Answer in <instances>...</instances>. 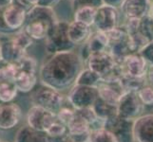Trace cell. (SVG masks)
<instances>
[{
	"mask_svg": "<svg viewBox=\"0 0 153 142\" xmlns=\"http://www.w3.org/2000/svg\"><path fill=\"white\" fill-rule=\"evenodd\" d=\"M30 101L33 105L50 110L56 114L64 106L65 96L57 89L42 85L33 92Z\"/></svg>",
	"mask_w": 153,
	"mask_h": 142,
	"instance_id": "277c9868",
	"label": "cell"
},
{
	"mask_svg": "<svg viewBox=\"0 0 153 142\" xmlns=\"http://www.w3.org/2000/svg\"><path fill=\"white\" fill-rule=\"evenodd\" d=\"M150 0H125L121 12L126 19H141L149 14Z\"/></svg>",
	"mask_w": 153,
	"mask_h": 142,
	"instance_id": "e0dca14e",
	"label": "cell"
},
{
	"mask_svg": "<svg viewBox=\"0 0 153 142\" xmlns=\"http://www.w3.org/2000/svg\"><path fill=\"white\" fill-rule=\"evenodd\" d=\"M37 83V75L35 72L18 70L14 78V85L17 90L22 93L33 91Z\"/></svg>",
	"mask_w": 153,
	"mask_h": 142,
	"instance_id": "44dd1931",
	"label": "cell"
},
{
	"mask_svg": "<svg viewBox=\"0 0 153 142\" xmlns=\"http://www.w3.org/2000/svg\"><path fill=\"white\" fill-rule=\"evenodd\" d=\"M36 2H37V6L53 8L59 2V0H36Z\"/></svg>",
	"mask_w": 153,
	"mask_h": 142,
	"instance_id": "60d3db41",
	"label": "cell"
},
{
	"mask_svg": "<svg viewBox=\"0 0 153 142\" xmlns=\"http://www.w3.org/2000/svg\"><path fill=\"white\" fill-rule=\"evenodd\" d=\"M68 22L58 20L49 30V33L45 40L46 49L50 55L57 52L73 50L74 49V46L68 39Z\"/></svg>",
	"mask_w": 153,
	"mask_h": 142,
	"instance_id": "3957f363",
	"label": "cell"
},
{
	"mask_svg": "<svg viewBox=\"0 0 153 142\" xmlns=\"http://www.w3.org/2000/svg\"><path fill=\"white\" fill-rule=\"evenodd\" d=\"M120 82L125 91L138 92L140 88H142L145 85H146L147 80H146V77L135 78V77H130L128 75L123 74L122 77L120 78Z\"/></svg>",
	"mask_w": 153,
	"mask_h": 142,
	"instance_id": "484cf974",
	"label": "cell"
},
{
	"mask_svg": "<svg viewBox=\"0 0 153 142\" xmlns=\"http://www.w3.org/2000/svg\"><path fill=\"white\" fill-rule=\"evenodd\" d=\"M74 115H75V110L72 107L68 108L67 106H63L59 111L56 113V118L58 121H60L61 123L68 126V124L71 121L73 118H74Z\"/></svg>",
	"mask_w": 153,
	"mask_h": 142,
	"instance_id": "836d02e7",
	"label": "cell"
},
{
	"mask_svg": "<svg viewBox=\"0 0 153 142\" xmlns=\"http://www.w3.org/2000/svg\"><path fill=\"white\" fill-rule=\"evenodd\" d=\"M56 120L57 118L55 113L40 106L33 105L28 111V126L40 133L45 134Z\"/></svg>",
	"mask_w": 153,
	"mask_h": 142,
	"instance_id": "9c48e42d",
	"label": "cell"
},
{
	"mask_svg": "<svg viewBox=\"0 0 153 142\" xmlns=\"http://www.w3.org/2000/svg\"><path fill=\"white\" fill-rule=\"evenodd\" d=\"M68 133V128L65 124L61 123L60 121H56L52 124L51 127L48 129V131L45 133L47 136H51V138H55V136H60Z\"/></svg>",
	"mask_w": 153,
	"mask_h": 142,
	"instance_id": "e575fe53",
	"label": "cell"
},
{
	"mask_svg": "<svg viewBox=\"0 0 153 142\" xmlns=\"http://www.w3.org/2000/svg\"><path fill=\"white\" fill-rule=\"evenodd\" d=\"M149 14L153 17V2H151V6H150V10H149Z\"/></svg>",
	"mask_w": 153,
	"mask_h": 142,
	"instance_id": "ee69618b",
	"label": "cell"
},
{
	"mask_svg": "<svg viewBox=\"0 0 153 142\" xmlns=\"http://www.w3.org/2000/svg\"><path fill=\"white\" fill-rule=\"evenodd\" d=\"M97 98V87L79 85H73L68 95V101L74 110L92 107Z\"/></svg>",
	"mask_w": 153,
	"mask_h": 142,
	"instance_id": "8992f818",
	"label": "cell"
},
{
	"mask_svg": "<svg viewBox=\"0 0 153 142\" xmlns=\"http://www.w3.org/2000/svg\"><path fill=\"white\" fill-rule=\"evenodd\" d=\"M123 74L135 78L146 77L149 64L140 53H131L126 56L121 63Z\"/></svg>",
	"mask_w": 153,
	"mask_h": 142,
	"instance_id": "8fae6325",
	"label": "cell"
},
{
	"mask_svg": "<svg viewBox=\"0 0 153 142\" xmlns=\"http://www.w3.org/2000/svg\"><path fill=\"white\" fill-rule=\"evenodd\" d=\"M13 0H0V8H6L10 6V4H13Z\"/></svg>",
	"mask_w": 153,
	"mask_h": 142,
	"instance_id": "7bdbcfd3",
	"label": "cell"
},
{
	"mask_svg": "<svg viewBox=\"0 0 153 142\" xmlns=\"http://www.w3.org/2000/svg\"><path fill=\"white\" fill-rule=\"evenodd\" d=\"M86 63L87 67L97 73L102 79L108 76L117 65L114 57L108 50L89 55Z\"/></svg>",
	"mask_w": 153,
	"mask_h": 142,
	"instance_id": "30bf717a",
	"label": "cell"
},
{
	"mask_svg": "<svg viewBox=\"0 0 153 142\" xmlns=\"http://www.w3.org/2000/svg\"><path fill=\"white\" fill-rule=\"evenodd\" d=\"M21 114V108L16 103H0V129L10 130L15 127L20 121Z\"/></svg>",
	"mask_w": 153,
	"mask_h": 142,
	"instance_id": "2e32d148",
	"label": "cell"
},
{
	"mask_svg": "<svg viewBox=\"0 0 153 142\" xmlns=\"http://www.w3.org/2000/svg\"><path fill=\"white\" fill-rule=\"evenodd\" d=\"M92 109L96 117L103 120H107L114 116H117V106L105 102L99 97L92 105Z\"/></svg>",
	"mask_w": 153,
	"mask_h": 142,
	"instance_id": "7402d4cb",
	"label": "cell"
},
{
	"mask_svg": "<svg viewBox=\"0 0 153 142\" xmlns=\"http://www.w3.org/2000/svg\"><path fill=\"white\" fill-rule=\"evenodd\" d=\"M71 1H73V0H71Z\"/></svg>",
	"mask_w": 153,
	"mask_h": 142,
	"instance_id": "bcb514c9",
	"label": "cell"
},
{
	"mask_svg": "<svg viewBox=\"0 0 153 142\" xmlns=\"http://www.w3.org/2000/svg\"><path fill=\"white\" fill-rule=\"evenodd\" d=\"M96 10L97 9L92 7H79L73 10V21L83 23L88 27H92Z\"/></svg>",
	"mask_w": 153,
	"mask_h": 142,
	"instance_id": "d4e9b609",
	"label": "cell"
},
{
	"mask_svg": "<svg viewBox=\"0 0 153 142\" xmlns=\"http://www.w3.org/2000/svg\"><path fill=\"white\" fill-rule=\"evenodd\" d=\"M12 34H13V32L7 27L3 18V8H0V35L9 36Z\"/></svg>",
	"mask_w": 153,
	"mask_h": 142,
	"instance_id": "f35d334b",
	"label": "cell"
},
{
	"mask_svg": "<svg viewBox=\"0 0 153 142\" xmlns=\"http://www.w3.org/2000/svg\"><path fill=\"white\" fill-rule=\"evenodd\" d=\"M145 105L135 91H125L117 103V115L120 118L135 120L143 115Z\"/></svg>",
	"mask_w": 153,
	"mask_h": 142,
	"instance_id": "5b68a950",
	"label": "cell"
},
{
	"mask_svg": "<svg viewBox=\"0 0 153 142\" xmlns=\"http://www.w3.org/2000/svg\"><path fill=\"white\" fill-rule=\"evenodd\" d=\"M102 81V78L100 77L97 73L93 72L88 67H84L78 74L74 85H85V86H92L97 87L100 82Z\"/></svg>",
	"mask_w": 153,
	"mask_h": 142,
	"instance_id": "cb8c5ba5",
	"label": "cell"
},
{
	"mask_svg": "<svg viewBox=\"0 0 153 142\" xmlns=\"http://www.w3.org/2000/svg\"><path fill=\"white\" fill-rule=\"evenodd\" d=\"M17 71V66L15 64L0 59V82H14Z\"/></svg>",
	"mask_w": 153,
	"mask_h": 142,
	"instance_id": "83f0119b",
	"label": "cell"
},
{
	"mask_svg": "<svg viewBox=\"0 0 153 142\" xmlns=\"http://www.w3.org/2000/svg\"><path fill=\"white\" fill-rule=\"evenodd\" d=\"M139 53L146 60L149 65H153V40L149 42L140 50Z\"/></svg>",
	"mask_w": 153,
	"mask_h": 142,
	"instance_id": "8d00e7d4",
	"label": "cell"
},
{
	"mask_svg": "<svg viewBox=\"0 0 153 142\" xmlns=\"http://www.w3.org/2000/svg\"><path fill=\"white\" fill-rule=\"evenodd\" d=\"M103 5L102 0H73L72 8L75 10L79 7H92L98 9Z\"/></svg>",
	"mask_w": 153,
	"mask_h": 142,
	"instance_id": "d590c367",
	"label": "cell"
},
{
	"mask_svg": "<svg viewBox=\"0 0 153 142\" xmlns=\"http://www.w3.org/2000/svg\"><path fill=\"white\" fill-rule=\"evenodd\" d=\"M15 65L17 66V70H23V71L36 73V61L33 57L26 55Z\"/></svg>",
	"mask_w": 153,
	"mask_h": 142,
	"instance_id": "d6a6232c",
	"label": "cell"
},
{
	"mask_svg": "<svg viewBox=\"0 0 153 142\" xmlns=\"http://www.w3.org/2000/svg\"><path fill=\"white\" fill-rule=\"evenodd\" d=\"M15 142H48V140L45 134L37 132L27 125L17 132Z\"/></svg>",
	"mask_w": 153,
	"mask_h": 142,
	"instance_id": "603a6c76",
	"label": "cell"
},
{
	"mask_svg": "<svg viewBox=\"0 0 153 142\" xmlns=\"http://www.w3.org/2000/svg\"><path fill=\"white\" fill-rule=\"evenodd\" d=\"M120 22V10L102 5L96 10L93 27L96 31L108 33L119 27Z\"/></svg>",
	"mask_w": 153,
	"mask_h": 142,
	"instance_id": "ba28073f",
	"label": "cell"
},
{
	"mask_svg": "<svg viewBox=\"0 0 153 142\" xmlns=\"http://www.w3.org/2000/svg\"><path fill=\"white\" fill-rule=\"evenodd\" d=\"M3 18L7 27L14 33L23 29L27 18V13L16 5L10 4L3 9Z\"/></svg>",
	"mask_w": 153,
	"mask_h": 142,
	"instance_id": "ac0fdd59",
	"label": "cell"
},
{
	"mask_svg": "<svg viewBox=\"0 0 153 142\" xmlns=\"http://www.w3.org/2000/svg\"><path fill=\"white\" fill-rule=\"evenodd\" d=\"M137 94L145 106H153V85L147 82L139 89Z\"/></svg>",
	"mask_w": 153,
	"mask_h": 142,
	"instance_id": "1f68e13d",
	"label": "cell"
},
{
	"mask_svg": "<svg viewBox=\"0 0 153 142\" xmlns=\"http://www.w3.org/2000/svg\"><path fill=\"white\" fill-rule=\"evenodd\" d=\"M133 124L134 120L120 118L117 115L105 120L104 128L114 135L117 142H134Z\"/></svg>",
	"mask_w": 153,
	"mask_h": 142,
	"instance_id": "52a82bcc",
	"label": "cell"
},
{
	"mask_svg": "<svg viewBox=\"0 0 153 142\" xmlns=\"http://www.w3.org/2000/svg\"><path fill=\"white\" fill-rule=\"evenodd\" d=\"M146 80L149 85H153V65H149L146 73Z\"/></svg>",
	"mask_w": 153,
	"mask_h": 142,
	"instance_id": "b9f144b4",
	"label": "cell"
},
{
	"mask_svg": "<svg viewBox=\"0 0 153 142\" xmlns=\"http://www.w3.org/2000/svg\"><path fill=\"white\" fill-rule=\"evenodd\" d=\"M134 142H153V114L142 115L134 120Z\"/></svg>",
	"mask_w": 153,
	"mask_h": 142,
	"instance_id": "4fadbf2b",
	"label": "cell"
},
{
	"mask_svg": "<svg viewBox=\"0 0 153 142\" xmlns=\"http://www.w3.org/2000/svg\"><path fill=\"white\" fill-rule=\"evenodd\" d=\"M13 4L16 5L19 8L24 10L27 13L31 9H33L35 6H37L36 0H13Z\"/></svg>",
	"mask_w": 153,
	"mask_h": 142,
	"instance_id": "74e56055",
	"label": "cell"
},
{
	"mask_svg": "<svg viewBox=\"0 0 153 142\" xmlns=\"http://www.w3.org/2000/svg\"><path fill=\"white\" fill-rule=\"evenodd\" d=\"M150 1H151V2H153V0H150Z\"/></svg>",
	"mask_w": 153,
	"mask_h": 142,
	"instance_id": "f6af8a7d",
	"label": "cell"
},
{
	"mask_svg": "<svg viewBox=\"0 0 153 142\" xmlns=\"http://www.w3.org/2000/svg\"><path fill=\"white\" fill-rule=\"evenodd\" d=\"M0 142H1V141H0Z\"/></svg>",
	"mask_w": 153,
	"mask_h": 142,
	"instance_id": "c3c4849f",
	"label": "cell"
},
{
	"mask_svg": "<svg viewBox=\"0 0 153 142\" xmlns=\"http://www.w3.org/2000/svg\"><path fill=\"white\" fill-rule=\"evenodd\" d=\"M138 32L147 42L153 40V17L150 14H147L140 19Z\"/></svg>",
	"mask_w": 153,
	"mask_h": 142,
	"instance_id": "f1b7e54d",
	"label": "cell"
},
{
	"mask_svg": "<svg viewBox=\"0 0 153 142\" xmlns=\"http://www.w3.org/2000/svg\"><path fill=\"white\" fill-rule=\"evenodd\" d=\"M88 142H117L114 135L105 128L91 131Z\"/></svg>",
	"mask_w": 153,
	"mask_h": 142,
	"instance_id": "f546056e",
	"label": "cell"
},
{
	"mask_svg": "<svg viewBox=\"0 0 153 142\" xmlns=\"http://www.w3.org/2000/svg\"><path fill=\"white\" fill-rule=\"evenodd\" d=\"M91 27H88V26L80 22H76V21H72V22L68 23V36L71 44L74 46L85 44L91 37Z\"/></svg>",
	"mask_w": 153,
	"mask_h": 142,
	"instance_id": "ffe728a7",
	"label": "cell"
},
{
	"mask_svg": "<svg viewBox=\"0 0 153 142\" xmlns=\"http://www.w3.org/2000/svg\"><path fill=\"white\" fill-rule=\"evenodd\" d=\"M58 21L53 8L35 6L27 13L23 30L33 40L46 39L49 30Z\"/></svg>",
	"mask_w": 153,
	"mask_h": 142,
	"instance_id": "7a4b0ae2",
	"label": "cell"
},
{
	"mask_svg": "<svg viewBox=\"0 0 153 142\" xmlns=\"http://www.w3.org/2000/svg\"><path fill=\"white\" fill-rule=\"evenodd\" d=\"M18 90L14 82H0V103L12 102L16 98Z\"/></svg>",
	"mask_w": 153,
	"mask_h": 142,
	"instance_id": "4316f807",
	"label": "cell"
},
{
	"mask_svg": "<svg viewBox=\"0 0 153 142\" xmlns=\"http://www.w3.org/2000/svg\"><path fill=\"white\" fill-rule=\"evenodd\" d=\"M109 39L107 33L100 32V31H92L91 37L84 44L82 49V53L79 54L83 62L85 63L89 55L98 53V52L105 51L108 49Z\"/></svg>",
	"mask_w": 153,
	"mask_h": 142,
	"instance_id": "7c38bea8",
	"label": "cell"
},
{
	"mask_svg": "<svg viewBox=\"0 0 153 142\" xmlns=\"http://www.w3.org/2000/svg\"><path fill=\"white\" fill-rule=\"evenodd\" d=\"M83 68L84 62L76 52H57L45 60L40 68L39 78L42 85L61 91L74 85Z\"/></svg>",
	"mask_w": 153,
	"mask_h": 142,
	"instance_id": "6da1fadb",
	"label": "cell"
},
{
	"mask_svg": "<svg viewBox=\"0 0 153 142\" xmlns=\"http://www.w3.org/2000/svg\"><path fill=\"white\" fill-rule=\"evenodd\" d=\"M71 142H72V141H71Z\"/></svg>",
	"mask_w": 153,
	"mask_h": 142,
	"instance_id": "7dc6e473",
	"label": "cell"
},
{
	"mask_svg": "<svg viewBox=\"0 0 153 142\" xmlns=\"http://www.w3.org/2000/svg\"><path fill=\"white\" fill-rule=\"evenodd\" d=\"M102 2L103 5H107V6L120 10L123 3L125 2V0H102Z\"/></svg>",
	"mask_w": 153,
	"mask_h": 142,
	"instance_id": "ab89813d",
	"label": "cell"
},
{
	"mask_svg": "<svg viewBox=\"0 0 153 142\" xmlns=\"http://www.w3.org/2000/svg\"><path fill=\"white\" fill-rule=\"evenodd\" d=\"M98 97L109 104L116 105L120 97L125 92L124 88L119 81H104L102 80L97 86Z\"/></svg>",
	"mask_w": 153,
	"mask_h": 142,
	"instance_id": "9a60e30c",
	"label": "cell"
},
{
	"mask_svg": "<svg viewBox=\"0 0 153 142\" xmlns=\"http://www.w3.org/2000/svg\"><path fill=\"white\" fill-rule=\"evenodd\" d=\"M26 52L27 51L15 44L10 35L0 37V59L16 64L24 56L27 55Z\"/></svg>",
	"mask_w": 153,
	"mask_h": 142,
	"instance_id": "5bb4252c",
	"label": "cell"
},
{
	"mask_svg": "<svg viewBox=\"0 0 153 142\" xmlns=\"http://www.w3.org/2000/svg\"><path fill=\"white\" fill-rule=\"evenodd\" d=\"M10 36H12L13 40L15 42V44L26 51H27L29 47L33 44V40L31 39L23 29L16 31V32H14Z\"/></svg>",
	"mask_w": 153,
	"mask_h": 142,
	"instance_id": "4dcf8cb0",
	"label": "cell"
},
{
	"mask_svg": "<svg viewBox=\"0 0 153 142\" xmlns=\"http://www.w3.org/2000/svg\"><path fill=\"white\" fill-rule=\"evenodd\" d=\"M68 134L72 142H88L91 128L89 124L76 113L74 118L68 124Z\"/></svg>",
	"mask_w": 153,
	"mask_h": 142,
	"instance_id": "d6986e66",
	"label": "cell"
}]
</instances>
